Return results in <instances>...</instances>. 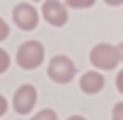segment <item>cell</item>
<instances>
[{
  "label": "cell",
  "mask_w": 123,
  "mask_h": 120,
  "mask_svg": "<svg viewBox=\"0 0 123 120\" xmlns=\"http://www.w3.org/2000/svg\"><path fill=\"white\" fill-rule=\"evenodd\" d=\"M43 58H46V50H43V43H39V41H24L15 55L17 65L22 70H36L43 63Z\"/></svg>",
  "instance_id": "6da1fadb"
},
{
  "label": "cell",
  "mask_w": 123,
  "mask_h": 120,
  "mask_svg": "<svg viewBox=\"0 0 123 120\" xmlns=\"http://www.w3.org/2000/svg\"><path fill=\"white\" fill-rule=\"evenodd\" d=\"M89 63H92L94 70H99V72L116 70V65L121 63L116 46H111V43H97V46L89 50Z\"/></svg>",
  "instance_id": "7a4b0ae2"
},
{
  "label": "cell",
  "mask_w": 123,
  "mask_h": 120,
  "mask_svg": "<svg viewBox=\"0 0 123 120\" xmlns=\"http://www.w3.org/2000/svg\"><path fill=\"white\" fill-rule=\"evenodd\" d=\"M77 67L75 63L68 58V55H53L51 58V63H48V77L55 82V84H68L73 82Z\"/></svg>",
  "instance_id": "3957f363"
},
{
  "label": "cell",
  "mask_w": 123,
  "mask_h": 120,
  "mask_svg": "<svg viewBox=\"0 0 123 120\" xmlns=\"http://www.w3.org/2000/svg\"><path fill=\"white\" fill-rule=\"evenodd\" d=\"M12 19L22 31H34L39 24V12L31 3H19L12 7Z\"/></svg>",
  "instance_id": "277c9868"
},
{
  "label": "cell",
  "mask_w": 123,
  "mask_h": 120,
  "mask_svg": "<svg viewBox=\"0 0 123 120\" xmlns=\"http://www.w3.org/2000/svg\"><path fill=\"white\" fill-rule=\"evenodd\" d=\"M36 87L34 84H22L17 91H15V96H12V108L19 113V115H29L31 110H34V106H36Z\"/></svg>",
  "instance_id": "5b68a950"
},
{
  "label": "cell",
  "mask_w": 123,
  "mask_h": 120,
  "mask_svg": "<svg viewBox=\"0 0 123 120\" xmlns=\"http://www.w3.org/2000/svg\"><path fill=\"white\" fill-rule=\"evenodd\" d=\"M41 17L51 27H63L68 22V7H65V3H60V0H43Z\"/></svg>",
  "instance_id": "8992f818"
},
{
  "label": "cell",
  "mask_w": 123,
  "mask_h": 120,
  "mask_svg": "<svg viewBox=\"0 0 123 120\" xmlns=\"http://www.w3.org/2000/svg\"><path fill=\"white\" fill-rule=\"evenodd\" d=\"M104 84H106V79H104V75L99 70H89V72H85L80 77V89H82V94H89V96L99 94L104 89Z\"/></svg>",
  "instance_id": "52a82bcc"
},
{
  "label": "cell",
  "mask_w": 123,
  "mask_h": 120,
  "mask_svg": "<svg viewBox=\"0 0 123 120\" xmlns=\"http://www.w3.org/2000/svg\"><path fill=\"white\" fill-rule=\"evenodd\" d=\"M94 5V0H65V7H75V10H87Z\"/></svg>",
  "instance_id": "ba28073f"
},
{
  "label": "cell",
  "mask_w": 123,
  "mask_h": 120,
  "mask_svg": "<svg viewBox=\"0 0 123 120\" xmlns=\"http://www.w3.org/2000/svg\"><path fill=\"white\" fill-rule=\"evenodd\" d=\"M31 120H58V115H55L53 108H43V110H39L36 115H31Z\"/></svg>",
  "instance_id": "9c48e42d"
},
{
  "label": "cell",
  "mask_w": 123,
  "mask_h": 120,
  "mask_svg": "<svg viewBox=\"0 0 123 120\" xmlns=\"http://www.w3.org/2000/svg\"><path fill=\"white\" fill-rule=\"evenodd\" d=\"M7 67H10V55H7L5 48H0V75L7 72Z\"/></svg>",
  "instance_id": "30bf717a"
},
{
  "label": "cell",
  "mask_w": 123,
  "mask_h": 120,
  "mask_svg": "<svg viewBox=\"0 0 123 120\" xmlns=\"http://www.w3.org/2000/svg\"><path fill=\"white\" fill-rule=\"evenodd\" d=\"M111 120H123V101L113 106V110H111Z\"/></svg>",
  "instance_id": "8fae6325"
},
{
  "label": "cell",
  "mask_w": 123,
  "mask_h": 120,
  "mask_svg": "<svg viewBox=\"0 0 123 120\" xmlns=\"http://www.w3.org/2000/svg\"><path fill=\"white\" fill-rule=\"evenodd\" d=\"M7 36H10V27H7V22L3 17H0V41H5Z\"/></svg>",
  "instance_id": "7c38bea8"
},
{
  "label": "cell",
  "mask_w": 123,
  "mask_h": 120,
  "mask_svg": "<svg viewBox=\"0 0 123 120\" xmlns=\"http://www.w3.org/2000/svg\"><path fill=\"white\" fill-rule=\"evenodd\" d=\"M5 113H7V101H5V96H3V94H0V118H3Z\"/></svg>",
  "instance_id": "4fadbf2b"
},
{
  "label": "cell",
  "mask_w": 123,
  "mask_h": 120,
  "mask_svg": "<svg viewBox=\"0 0 123 120\" xmlns=\"http://www.w3.org/2000/svg\"><path fill=\"white\" fill-rule=\"evenodd\" d=\"M116 89H118V91L123 94V70H121V72L116 75Z\"/></svg>",
  "instance_id": "5bb4252c"
},
{
  "label": "cell",
  "mask_w": 123,
  "mask_h": 120,
  "mask_svg": "<svg viewBox=\"0 0 123 120\" xmlns=\"http://www.w3.org/2000/svg\"><path fill=\"white\" fill-rule=\"evenodd\" d=\"M106 5H111V7H118V5H123V0H104Z\"/></svg>",
  "instance_id": "9a60e30c"
},
{
  "label": "cell",
  "mask_w": 123,
  "mask_h": 120,
  "mask_svg": "<svg viewBox=\"0 0 123 120\" xmlns=\"http://www.w3.org/2000/svg\"><path fill=\"white\" fill-rule=\"evenodd\" d=\"M116 50H118V60H123V43H118V46H116Z\"/></svg>",
  "instance_id": "2e32d148"
},
{
  "label": "cell",
  "mask_w": 123,
  "mask_h": 120,
  "mask_svg": "<svg viewBox=\"0 0 123 120\" xmlns=\"http://www.w3.org/2000/svg\"><path fill=\"white\" fill-rule=\"evenodd\" d=\"M68 120H87V118H85V115H70Z\"/></svg>",
  "instance_id": "e0dca14e"
},
{
  "label": "cell",
  "mask_w": 123,
  "mask_h": 120,
  "mask_svg": "<svg viewBox=\"0 0 123 120\" xmlns=\"http://www.w3.org/2000/svg\"><path fill=\"white\" fill-rule=\"evenodd\" d=\"M31 3H39V0H31Z\"/></svg>",
  "instance_id": "ac0fdd59"
}]
</instances>
